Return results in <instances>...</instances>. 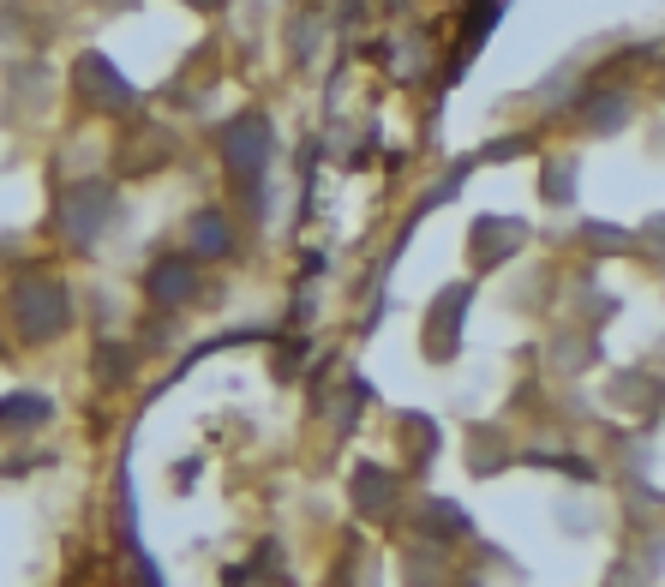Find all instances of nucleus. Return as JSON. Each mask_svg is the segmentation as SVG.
<instances>
[{"instance_id": "1", "label": "nucleus", "mask_w": 665, "mask_h": 587, "mask_svg": "<svg viewBox=\"0 0 665 587\" xmlns=\"http://www.w3.org/2000/svg\"><path fill=\"white\" fill-rule=\"evenodd\" d=\"M222 150H228V168L240 174V180H264V162H270V126L252 114V120H234L228 126V138H222Z\"/></svg>"}, {"instance_id": "2", "label": "nucleus", "mask_w": 665, "mask_h": 587, "mask_svg": "<svg viewBox=\"0 0 665 587\" xmlns=\"http://www.w3.org/2000/svg\"><path fill=\"white\" fill-rule=\"evenodd\" d=\"M12 312H18L24 336H54L66 324V294H60V282H24Z\"/></svg>"}, {"instance_id": "3", "label": "nucleus", "mask_w": 665, "mask_h": 587, "mask_svg": "<svg viewBox=\"0 0 665 587\" xmlns=\"http://www.w3.org/2000/svg\"><path fill=\"white\" fill-rule=\"evenodd\" d=\"M192 264H180V258H162L156 270H150V300H162V306H180V300H192Z\"/></svg>"}, {"instance_id": "4", "label": "nucleus", "mask_w": 665, "mask_h": 587, "mask_svg": "<svg viewBox=\"0 0 665 587\" xmlns=\"http://www.w3.org/2000/svg\"><path fill=\"white\" fill-rule=\"evenodd\" d=\"M192 246H204L210 258H216V252H228V222H222L216 210H204V216L192 222Z\"/></svg>"}]
</instances>
